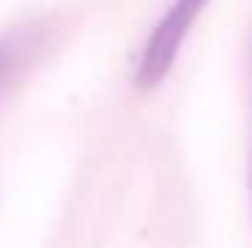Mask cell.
Listing matches in <instances>:
<instances>
[{
	"instance_id": "cell-3",
	"label": "cell",
	"mask_w": 252,
	"mask_h": 248,
	"mask_svg": "<svg viewBox=\"0 0 252 248\" xmlns=\"http://www.w3.org/2000/svg\"><path fill=\"white\" fill-rule=\"evenodd\" d=\"M249 204H252V164H249Z\"/></svg>"
},
{
	"instance_id": "cell-2",
	"label": "cell",
	"mask_w": 252,
	"mask_h": 248,
	"mask_svg": "<svg viewBox=\"0 0 252 248\" xmlns=\"http://www.w3.org/2000/svg\"><path fill=\"white\" fill-rule=\"evenodd\" d=\"M14 41L10 38H0V88L7 82V75H10V68H14Z\"/></svg>"
},
{
	"instance_id": "cell-1",
	"label": "cell",
	"mask_w": 252,
	"mask_h": 248,
	"mask_svg": "<svg viewBox=\"0 0 252 248\" xmlns=\"http://www.w3.org/2000/svg\"><path fill=\"white\" fill-rule=\"evenodd\" d=\"M208 3L211 0H174L164 10V17L154 24L150 38H147L140 58H136V88L150 92L170 75V68H174L184 41H188L191 28L198 24V17L205 14Z\"/></svg>"
}]
</instances>
